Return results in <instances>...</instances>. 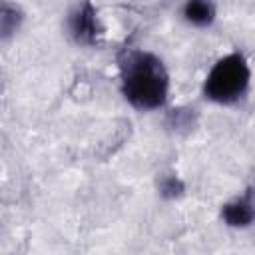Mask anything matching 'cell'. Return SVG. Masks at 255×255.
Returning <instances> with one entry per match:
<instances>
[{"label":"cell","instance_id":"obj_1","mask_svg":"<svg viewBox=\"0 0 255 255\" xmlns=\"http://www.w3.org/2000/svg\"><path fill=\"white\" fill-rule=\"evenodd\" d=\"M118 64L122 94L135 110L149 112L165 104L169 74L155 54L145 50H124Z\"/></svg>","mask_w":255,"mask_h":255},{"label":"cell","instance_id":"obj_2","mask_svg":"<svg viewBox=\"0 0 255 255\" xmlns=\"http://www.w3.org/2000/svg\"><path fill=\"white\" fill-rule=\"evenodd\" d=\"M251 70L241 52H231L219 58L203 82V96L209 102L231 106L239 102L249 88Z\"/></svg>","mask_w":255,"mask_h":255},{"label":"cell","instance_id":"obj_3","mask_svg":"<svg viewBox=\"0 0 255 255\" xmlns=\"http://www.w3.org/2000/svg\"><path fill=\"white\" fill-rule=\"evenodd\" d=\"M68 30L70 36L82 44V46H94L98 44L100 36L104 34V28L100 24L98 12L90 0H84L68 18Z\"/></svg>","mask_w":255,"mask_h":255},{"label":"cell","instance_id":"obj_4","mask_svg":"<svg viewBox=\"0 0 255 255\" xmlns=\"http://www.w3.org/2000/svg\"><path fill=\"white\" fill-rule=\"evenodd\" d=\"M221 219L225 225L235 229L249 227L255 221V189L249 187L243 195L225 203L221 207Z\"/></svg>","mask_w":255,"mask_h":255},{"label":"cell","instance_id":"obj_5","mask_svg":"<svg viewBox=\"0 0 255 255\" xmlns=\"http://www.w3.org/2000/svg\"><path fill=\"white\" fill-rule=\"evenodd\" d=\"M181 14L187 24L205 28V26H211L215 20V4L211 0H187L183 4Z\"/></svg>","mask_w":255,"mask_h":255},{"label":"cell","instance_id":"obj_6","mask_svg":"<svg viewBox=\"0 0 255 255\" xmlns=\"http://www.w3.org/2000/svg\"><path fill=\"white\" fill-rule=\"evenodd\" d=\"M24 16H22V10L16 6V4H10L8 0H2V10H0V32H2V38L8 40L10 36H14L22 24Z\"/></svg>","mask_w":255,"mask_h":255},{"label":"cell","instance_id":"obj_7","mask_svg":"<svg viewBox=\"0 0 255 255\" xmlns=\"http://www.w3.org/2000/svg\"><path fill=\"white\" fill-rule=\"evenodd\" d=\"M159 191H161L163 197H167V199H175V197L183 195L185 187H183V181H181L177 175H167V177L161 179V183H159Z\"/></svg>","mask_w":255,"mask_h":255}]
</instances>
